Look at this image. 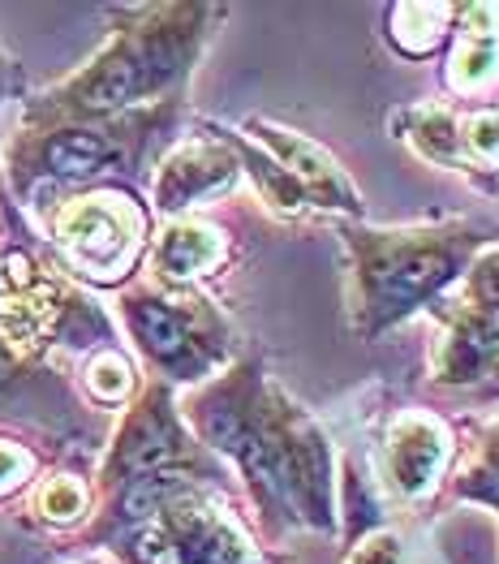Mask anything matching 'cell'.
Returning a JSON list of instances; mask_svg holds the SVG:
<instances>
[{"mask_svg":"<svg viewBox=\"0 0 499 564\" xmlns=\"http://www.w3.org/2000/svg\"><path fill=\"white\" fill-rule=\"evenodd\" d=\"M108 155H112V147L99 139V134H61V139L47 147V164L61 177H87Z\"/></svg>","mask_w":499,"mask_h":564,"instance_id":"6da1fadb","label":"cell"},{"mask_svg":"<svg viewBox=\"0 0 499 564\" xmlns=\"http://www.w3.org/2000/svg\"><path fill=\"white\" fill-rule=\"evenodd\" d=\"M134 328H138V336H142V345H147L151 354H160V358H173V354L185 349V332H182V324H177V315L164 311L160 302H138Z\"/></svg>","mask_w":499,"mask_h":564,"instance_id":"7a4b0ae2","label":"cell"},{"mask_svg":"<svg viewBox=\"0 0 499 564\" xmlns=\"http://www.w3.org/2000/svg\"><path fill=\"white\" fill-rule=\"evenodd\" d=\"M182 552L194 564H241L237 539L220 530L216 521H189L182 534Z\"/></svg>","mask_w":499,"mask_h":564,"instance_id":"3957f363","label":"cell"},{"mask_svg":"<svg viewBox=\"0 0 499 564\" xmlns=\"http://www.w3.org/2000/svg\"><path fill=\"white\" fill-rule=\"evenodd\" d=\"M203 259H207V241H203V234H173L169 237V246H164V263H169L173 272H194Z\"/></svg>","mask_w":499,"mask_h":564,"instance_id":"277c9868","label":"cell"},{"mask_svg":"<svg viewBox=\"0 0 499 564\" xmlns=\"http://www.w3.org/2000/svg\"><path fill=\"white\" fill-rule=\"evenodd\" d=\"M482 491H487V496H491V500H496V505H499V470L491 474V482H487V487H482Z\"/></svg>","mask_w":499,"mask_h":564,"instance_id":"5b68a950","label":"cell"}]
</instances>
